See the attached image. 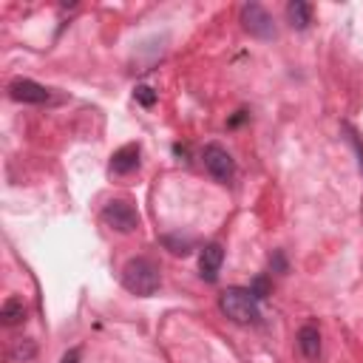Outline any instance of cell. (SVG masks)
I'll return each mask as SVG.
<instances>
[{
    "instance_id": "1",
    "label": "cell",
    "mask_w": 363,
    "mask_h": 363,
    "mask_svg": "<svg viewBox=\"0 0 363 363\" xmlns=\"http://www.w3.org/2000/svg\"><path fill=\"white\" fill-rule=\"evenodd\" d=\"M218 309L233 320V323H255L261 318L258 312V295L247 286H227L218 295Z\"/></svg>"
},
{
    "instance_id": "2",
    "label": "cell",
    "mask_w": 363,
    "mask_h": 363,
    "mask_svg": "<svg viewBox=\"0 0 363 363\" xmlns=\"http://www.w3.org/2000/svg\"><path fill=\"white\" fill-rule=\"evenodd\" d=\"M122 286L133 295H142V298L153 295L159 289V267L145 255L130 258L122 267Z\"/></svg>"
},
{
    "instance_id": "3",
    "label": "cell",
    "mask_w": 363,
    "mask_h": 363,
    "mask_svg": "<svg viewBox=\"0 0 363 363\" xmlns=\"http://www.w3.org/2000/svg\"><path fill=\"white\" fill-rule=\"evenodd\" d=\"M102 221H105V227H111L113 233H122V235H130V233H136L139 230V213H136V207L130 204V201H125V199H113V201H108L105 207H102Z\"/></svg>"
},
{
    "instance_id": "4",
    "label": "cell",
    "mask_w": 363,
    "mask_h": 363,
    "mask_svg": "<svg viewBox=\"0 0 363 363\" xmlns=\"http://www.w3.org/2000/svg\"><path fill=\"white\" fill-rule=\"evenodd\" d=\"M201 162H204L207 173H210L216 182H221V184H227V182L235 176V162H233V156H230L221 145H216V142L204 145V150H201Z\"/></svg>"
},
{
    "instance_id": "5",
    "label": "cell",
    "mask_w": 363,
    "mask_h": 363,
    "mask_svg": "<svg viewBox=\"0 0 363 363\" xmlns=\"http://www.w3.org/2000/svg\"><path fill=\"white\" fill-rule=\"evenodd\" d=\"M238 17H241L244 31H250L252 37H261V40L275 37V23H272L269 11H267L261 3H244Z\"/></svg>"
},
{
    "instance_id": "6",
    "label": "cell",
    "mask_w": 363,
    "mask_h": 363,
    "mask_svg": "<svg viewBox=\"0 0 363 363\" xmlns=\"http://www.w3.org/2000/svg\"><path fill=\"white\" fill-rule=\"evenodd\" d=\"M9 96L14 102H26V105H43L51 99V91L34 79H26V77H17L9 82Z\"/></svg>"
},
{
    "instance_id": "7",
    "label": "cell",
    "mask_w": 363,
    "mask_h": 363,
    "mask_svg": "<svg viewBox=\"0 0 363 363\" xmlns=\"http://www.w3.org/2000/svg\"><path fill=\"white\" fill-rule=\"evenodd\" d=\"M221 261H224V250L221 244H207L199 255V272L204 281H216L218 278V269H221Z\"/></svg>"
},
{
    "instance_id": "8",
    "label": "cell",
    "mask_w": 363,
    "mask_h": 363,
    "mask_svg": "<svg viewBox=\"0 0 363 363\" xmlns=\"http://www.w3.org/2000/svg\"><path fill=\"white\" fill-rule=\"evenodd\" d=\"M139 167V145H122L113 156H111V173L116 176H125V173H133Z\"/></svg>"
},
{
    "instance_id": "9",
    "label": "cell",
    "mask_w": 363,
    "mask_h": 363,
    "mask_svg": "<svg viewBox=\"0 0 363 363\" xmlns=\"http://www.w3.org/2000/svg\"><path fill=\"white\" fill-rule=\"evenodd\" d=\"M298 349H301V354L306 360H318V354H320V332H318V326H312V323L301 326V332H298Z\"/></svg>"
},
{
    "instance_id": "10",
    "label": "cell",
    "mask_w": 363,
    "mask_h": 363,
    "mask_svg": "<svg viewBox=\"0 0 363 363\" xmlns=\"http://www.w3.org/2000/svg\"><path fill=\"white\" fill-rule=\"evenodd\" d=\"M286 20H289V26L292 28H306L309 26V20H312V9H309V3H303V0H292L289 6H286Z\"/></svg>"
},
{
    "instance_id": "11",
    "label": "cell",
    "mask_w": 363,
    "mask_h": 363,
    "mask_svg": "<svg viewBox=\"0 0 363 363\" xmlns=\"http://www.w3.org/2000/svg\"><path fill=\"white\" fill-rule=\"evenodd\" d=\"M0 320L3 326H17L26 320V306L20 298H6L3 301V309H0Z\"/></svg>"
},
{
    "instance_id": "12",
    "label": "cell",
    "mask_w": 363,
    "mask_h": 363,
    "mask_svg": "<svg viewBox=\"0 0 363 363\" xmlns=\"http://www.w3.org/2000/svg\"><path fill=\"white\" fill-rule=\"evenodd\" d=\"M34 352H37V346H34V340H28V337H17V340H11V346H9V357H11L14 363L31 360Z\"/></svg>"
},
{
    "instance_id": "13",
    "label": "cell",
    "mask_w": 363,
    "mask_h": 363,
    "mask_svg": "<svg viewBox=\"0 0 363 363\" xmlns=\"http://www.w3.org/2000/svg\"><path fill=\"white\" fill-rule=\"evenodd\" d=\"M343 130L349 133V142H352V145H354V150H357V162H360V173H363V145H360V136H357L349 125H343Z\"/></svg>"
},
{
    "instance_id": "14",
    "label": "cell",
    "mask_w": 363,
    "mask_h": 363,
    "mask_svg": "<svg viewBox=\"0 0 363 363\" xmlns=\"http://www.w3.org/2000/svg\"><path fill=\"white\" fill-rule=\"evenodd\" d=\"M136 99H139L142 105H153V102H156V94H153V88L139 85V88H136Z\"/></svg>"
},
{
    "instance_id": "15",
    "label": "cell",
    "mask_w": 363,
    "mask_h": 363,
    "mask_svg": "<svg viewBox=\"0 0 363 363\" xmlns=\"http://www.w3.org/2000/svg\"><path fill=\"white\" fill-rule=\"evenodd\" d=\"M79 357H82V349L74 346V349H68V352L60 357V363H79Z\"/></svg>"
}]
</instances>
